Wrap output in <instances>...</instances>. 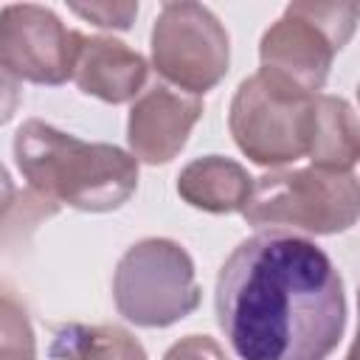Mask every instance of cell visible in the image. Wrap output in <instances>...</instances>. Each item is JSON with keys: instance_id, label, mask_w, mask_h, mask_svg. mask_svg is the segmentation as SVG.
Wrapping results in <instances>:
<instances>
[{"instance_id": "cell-16", "label": "cell", "mask_w": 360, "mask_h": 360, "mask_svg": "<svg viewBox=\"0 0 360 360\" xmlns=\"http://www.w3.org/2000/svg\"><path fill=\"white\" fill-rule=\"evenodd\" d=\"M163 360H228V357H225L222 346L214 338H208V335H186L174 346H169Z\"/></svg>"}, {"instance_id": "cell-15", "label": "cell", "mask_w": 360, "mask_h": 360, "mask_svg": "<svg viewBox=\"0 0 360 360\" xmlns=\"http://www.w3.org/2000/svg\"><path fill=\"white\" fill-rule=\"evenodd\" d=\"M70 11L90 20L98 28L127 31L138 14V3H70Z\"/></svg>"}, {"instance_id": "cell-19", "label": "cell", "mask_w": 360, "mask_h": 360, "mask_svg": "<svg viewBox=\"0 0 360 360\" xmlns=\"http://www.w3.org/2000/svg\"><path fill=\"white\" fill-rule=\"evenodd\" d=\"M346 360H354V354H349V357H346Z\"/></svg>"}, {"instance_id": "cell-17", "label": "cell", "mask_w": 360, "mask_h": 360, "mask_svg": "<svg viewBox=\"0 0 360 360\" xmlns=\"http://www.w3.org/2000/svg\"><path fill=\"white\" fill-rule=\"evenodd\" d=\"M20 82L0 65V127L8 124L20 107Z\"/></svg>"}, {"instance_id": "cell-3", "label": "cell", "mask_w": 360, "mask_h": 360, "mask_svg": "<svg viewBox=\"0 0 360 360\" xmlns=\"http://www.w3.org/2000/svg\"><path fill=\"white\" fill-rule=\"evenodd\" d=\"M360 186L354 172L273 169L253 180L242 208L248 225L259 231H298L312 236L343 233L357 222Z\"/></svg>"}, {"instance_id": "cell-5", "label": "cell", "mask_w": 360, "mask_h": 360, "mask_svg": "<svg viewBox=\"0 0 360 360\" xmlns=\"http://www.w3.org/2000/svg\"><path fill=\"white\" fill-rule=\"evenodd\" d=\"M112 298L118 315L143 329H163L200 307V284L188 250L163 236L127 248L115 264Z\"/></svg>"}, {"instance_id": "cell-11", "label": "cell", "mask_w": 360, "mask_h": 360, "mask_svg": "<svg viewBox=\"0 0 360 360\" xmlns=\"http://www.w3.org/2000/svg\"><path fill=\"white\" fill-rule=\"evenodd\" d=\"M253 191L248 169L222 155H205L183 166L177 174V194L191 208L208 214H236Z\"/></svg>"}, {"instance_id": "cell-1", "label": "cell", "mask_w": 360, "mask_h": 360, "mask_svg": "<svg viewBox=\"0 0 360 360\" xmlns=\"http://www.w3.org/2000/svg\"><path fill=\"white\" fill-rule=\"evenodd\" d=\"M214 309L239 360H326L346 329L343 278L309 239L256 233L217 276Z\"/></svg>"}, {"instance_id": "cell-12", "label": "cell", "mask_w": 360, "mask_h": 360, "mask_svg": "<svg viewBox=\"0 0 360 360\" xmlns=\"http://www.w3.org/2000/svg\"><path fill=\"white\" fill-rule=\"evenodd\" d=\"M307 158L323 172H352L360 158V127L352 104L340 96L315 93Z\"/></svg>"}, {"instance_id": "cell-14", "label": "cell", "mask_w": 360, "mask_h": 360, "mask_svg": "<svg viewBox=\"0 0 360 360\" xmlns=\"http://www.w3.org/2000/svg\"><path fill=\"white\" fill-rule=\"evenodd\" d=\"M0 360H37V338L25 309L0 295Z\"/></svg>"}, {"instance_id": "cell-18", "label": "cell", "mask_w": 360, "mask_h": 360, "mask_svg": "<svg viewBox=\"0 0 360 360\" xmlns=\"http://www.w3.org/2000/svg\"><path fill=\"white\" fill-rule=\"evenodd\" d=\"M17 188H14V180H11V174L6 172V166L0 163V228H3V222L8 219V214H11V208H14V202H17Z\"/></svg>"}, {"instance_id": "cell-7", "label": "cell", "mask_w": 360, "mask_h": 360, "mask_svg": "<svg viewBox=\"0 0 360 360\" xmlns=\"http://www.w3.org/2000/svg\"><path fill=\"white\" fill-rule=\"evenodd\" d=\"M231 65V42L219 17L191 0L163 3L152 25V68L183 93L202 96Z\"/></svg>"}, {"instance_id": "cell-6", "label": "cell", "mask_w": 360, "mask_h": 360, "mask_svg": "<svg viewBox=\"0 0 360 360\" xmlns=\"http://www.w3.org/2000/svg\"><path fill=\"white\" fill-rule=\"evenodd\" d=\"M357 11V3H290L262 34V68L315 96L326 84L335 53L352 39Z\"/></svg>"}, {"instance_id": "cell-4", "label": "cell", "mask_w": 360, "mask_h": 360, "mask_svg": "<svg viewBox=\"0 0 360 360\" xmlns=\"http://www.w3.org/2000/svg\"><path fill=\"white\" fill-rule=\"evenodd\" d=\"M312 98L315 96L292 87L264 68L242 79L228 112V127L239 152L256 166L270 169L307 158Z\"/></svg>"}, {"instance_id": "cell-10", "label": "cell", "mask_w": 360, "mask_h": 360, "mask_svg": "<svg viewBox=\"0 0 360 360\" xmlns=\"http://www.w3.org/2000/svg\"><path fill=\"white\" fill-rule=\"evenodd\" d=\"M146 59L121 39L79 34L73 82L82 93L96 96L107 104L135 101L146 84Z\"/></svg>"}, {"instance_id": "cell-13", "label": "cell", "mask_w": 360, "mask_h": 360, "mask_svg": "<svg viewBox=\"0 0 360 360\" xmlns=\"http://www.w3.org/2000/svg\"><path fill=\"white\" fill-rule=\"evenodd\" d=\"M53 360H149L141 340L115 323H70L56 332Z\"/></svg>"}, {"instance_id": "cell-2", "label": "cell", "mask_w": 360, "mask_h": 360, "mask_svg": "<svg viewBox=\"0 0 360 360\" xmlns=\"http://www.w3.org/2000/svg\"><path fill=\"white\" fill-rule=\"evenodd\" d=\"M14 160L31 191L76 211H115L138 188V160L129 152L82 141L39 118L14 132Z\"/></svg>"}, {"instance_id": "cell-9", "label": "cell", "mask_w": 360, "mask_h": 360, "mask_svg": "<svg viewBox=\"0 0 360 360\" xmlns=\"http://www.w3.org/2000/svg\"><path fill=\"white\" fill-rule=\"evenodd\" d=\"M202 115V98L155 82L141 90L129 107L127 118V143L135 160L149 166L169 163L186 146L194 124Z\"/></svg>"}, {"instance_id": "cell-8", "label": "cell", "mask_w": 360, "mask_h": 360, "mask_svg": "<svg viewBox=\"0 0 360 360\" xmlns=\"http://www.w3.org/2000/svg\"><path fill=\"white\" fill-rule=\"evenodd\" d=\"M79 31L68 28L51 8L11 3L0 8V65L20 82L62 84L73 76Z\"/></svg>"}]
</instances>
